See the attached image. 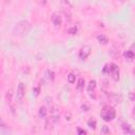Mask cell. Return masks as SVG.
<instances>
[{"instance_id": "obj_4", "label": "cell", "mask_w": 135, "mask_h": 135, "mask_svg": "<svg viewBox=\"0 0 135 135\" xmlns=\"http://www.w3.org/2000/svg\"><path fill=\"white\" fill-rule=\"evenodd\" d=\"M49 120L53 124H56V123L59 122V120H60V113H59L58 107H56V105L52 107V109H51V115L49 117Z\"/></svg>"}, {"instance_id": "obj_6", "label": "cell", "mask_w": 135, "mask_h": 135, "mask_svg": "<svg viewBox=\"0 0 135 135\" xmlns=\"http://www.w3.org/2000/svg\"><path fill=\"white\" fill-rule=\"evenodd\" d=\"M24 94H25V85L23 82H20L17 86V92H16V100L18 102H20L23 97H24Z\"/></svg>"}, {"instance_id": "obj_14", "label": "cell", "mask_w": 135, "mask_h": 135, "mask_svg": "<svg viewBox=\"0 0 135 135\" xmlns=\"http://www.w3.org/2000/svg\"><path fill=\"white\" fill-rule=\"evenodd\" d=\"M84 84H85L84 79H83V78H79V80H78V82H77V89H78L79 91H81V90L84 88Z\"/></svg>"}, {"instance_id": "obj_19", "label": "cell", "mask_w": 135, "mask_h": 135, "mask_svg": "<svg viewBox=\"0 0 135 135\" xmlns=\"http://www.w3.org/2000/svg\"><path fill=\"white\" fill-rule=\"evenodd\" d=\"M39 92H40V88H39V86L33 89V94H34L35 96H38V95H39Z\"/></svg>"}, {"instance_id": "obj_20", "label": "cell", "mask_w": 135, "mask_h": 135, "mask_svg": "<svg viewBox=\"0 0 135 135\" xmlns=\"http://www.w3.org/2000/svg\"><path fill=\"white\" fill-rule=\"evenodd\" d=\"M102 73H103V74H108V73H109V64H105V65L103 66Z\"/></svg>"}, {"instance_id": "obj_12", "label": "cell", "mask_w": 135, "mask_h": 135, "mask_svg": "<svg viewBox=\"0 0 135 135\" xmlns=\"http://www.w3.org/2000/svg\"><path fill=\"white\" fill-rule=\"evenodd\" d=\"M45 75H46V78H47L49 80H51V81H53L54 78H55V73H54L53 71H51V70H46Z\"/></svg>"}, {"instance_id": "obj_8", "label": "cell", "mask_w": 135, "mask_h": 135, "mask_svg": "<svg viewBox=\"0 0 135 135\" xmlns=\"http://www.w3.org/2000/svg\"><path fill=\"white\" fill-rule=\"evenodd\" d=\"M121 129H122L123 133H126V134H134L133 127L130 123H128V122H123L121 124Z\"/></svg>"}, {"instance_id": "obj_7", "label": "cell", "mask_w": 135, "mask_h": 135, "mask_svg": "<svg viewBox=\"0 0 135 135\" xmlns=\"http://www.w3.org/2000/svg\"><path fill=\"white\" fill-rule=\"evenodd\" d=\"M51 20H52L53 24L55 25V27H59L62 23V18L58 13H53L51 16Z\"/></svg>"}, {"instance_id": "obj_17", "label": "cell", "mask_w": 135, "mask_h": 135, "mask_svg": "<svg viewBox=\"0 0 135 135\" xmlns=\"http://www.w3.org/2000/svg\"><path fill=\"white\" fill-rule=\"evenodd\" d=\"M68 33H69L70 35H75V34L77 33V26H76V25H74V26H72V27L68 28Z\"/></svg>"}, {"instance_id": "obj_24", "label": "cell", "mask_w": 135, "mask_h": 135, "mask_svg": "<svg viewBox=\"0 0 135 135\" xmlns=\"http://www.w3.org/2000/svg\"><path fill=\"white\" fill-rule=\"evenodd\" d=\"M65 117H66V118H65L66 120H70V119H71V115H70V113H69V114L66 113V114H65Z\"/></svg>"}, {"instance_id": "obj_21", "label": "cell", "mask_w": 135, "mask_h": 135, "mask_svg": "<svg viewBox=\"0 0 135 135\" xmlns=\"http://www.w3.org/2000/svg\"><path fill=\"white\" fill-rule=\"evenodd\" d=\"M81 109H82V111H84V112H88V111H89V107H88L86 104H82V105H81Z\"/></svg>"}, {"instance_id": "obj_25", "label": "cell", "mask_w": 135, "mask_h": 135, "mask_svg": "<svg viewBox=\"0 0 135 135\" xmlns=\"http://www.w3.org/2000/svg\"><path fill=\"white\" fill-rule=\"evenodd\" d=\"M4 1H5V3H8V2L11 1V0H4Z\"/></svg>"}, {"instance_id": "obj_15", "label": "cell", "mask_w": 135, "mask_h": 135, "mask_svg": "<svg viewBox=\"0 0 135 135\" xmlns=\"http://www.w3.org/2000/svg\"><path fill=\"white\" fill-rule=\"evenodd\" d=\"M96 126H97V121L95 120V119H93V118H91V119H89V121H88V127H90L91 129H96Z\"/></svg>"}, {"instance_id": "obj_5", "label": "cell", "mask_w": 135, "mask_h": 135, "mask_svg": "<svg viewBox=\"0 0 135 135\" xmlns=\"http://www.w3.org/2000/svg\"><path fill=\"white\" fill-rule=\"evenodd\" d=\"M92 53V49L90 45H83L81 46V49L79 50V58L81 60H86L88 57L91 55Z\"/></svg>"}, {"instance_id": "obj_3", "label": "cell", "mask_w": 135, "mask_h": 135, "mask_svg": "<svg viewBox=\"0 0 135 135\" xmlns=\"http://www.w3.org/2000/svg\"><path fill=\"white\" fill-rule=\"evenodd\" d=\"M109 75H111L112 79L114 81H118L120 78V72H119V68L117 64L115 63H111L109 64Z\"/></svg>"}, {"instance_id": "obj_16", "label": "cell", "mask_w": 135, "mask_h": 135, "mask_svg": "<svg viewBox=\"0 0 135 135\" xmlns=\"http://www.w3.org/2000/svg\"><path fill=\"white\" fill-rule=\"evenodd\" d=\"M75 79H76V76H75L74 73H70V74L68 75V81H69L70 83H74V82H75Z\"/></svg>"}, {"instance_id": "obj_23", "label": "cell", "mask_w": 135, "mask_h": 135, "mask_svg": "<svg viewBox=\"0 0 135 135\" xmlns=\"http://www.w3.org/2000/svg\"><path fill=\"white\" fill-rule=\"evenodd\" d=\"M130 99H131L132 101L134 100V95H133V92H131V93H130Z\"/></svg>"}, {"instance_id": "obj_10", "label": "cell", "mask_w": 135, "mask_h": 135, "mask_svg": "<svg viewBox=\"0 0 135 135\" xmlns=\"http://www.w3.org/2000/svg\"><path fill=\"white\" fill-rule=\"evenodd\" d=\"M97 40H98L100 43H102V44H107V43L109 42V38H108L105 35H103V34L98 35V36H97Z\"/></svg>"}, {"instance_id": "obj_1", "label": "cell", "mask_w": 135, "mask_h": 135, "mask_svg": "<svg viewBox=\"0 0 135 135\" xmlns=\"http://www.w3.org/2000/svg\"><path fill=\"white\" fill-rule=\"evenodd\" d=\"M30 30H31V24L28 23V21L22 20L16 23V25L13 28V34L15 36H24L30 32Z\"/></svg>"}, {"instance_id": "obj_18", "label": "cell", "mask_w": 135, "mask_h": 135, "mask_svg": "<svg viewBox=\"0 0 135 135\" xmlns=\"http://www.w3.org/2000/svg\"><path fill=\"white\" fill-rule=\"evenodd\" d=\"M110 133V130L107 126H103L102 129H101V134H109Z\"/></svg>"}, {"instance_id": "obj_11", "label": "cell", "mask_w": 135, "mask_h": 135, "mask_svg": "<svg viewBox=\"0 0 135 135\" xmlns=\"http://www.w3.org/2000/svg\"><path fill=\"white\" fill-rule=\"evenodd\" d=\"M47 116V110L45 107H40L39 108V117L40 118H46Z\"/></svg>"}, {"instance_id": "obj_9", "label": "cell", "mask_w": 135, "mask_h": 135, "mask_svg": "<svg viewBox=\"0 0 135 135\" xmlns=\"http://www.w3.org/2000/svg\"><path fill=\"white\" fill-rule=\"evenodd\" d=\"M95 88H96V81L95 80H90V82H89V84H88V93H90V94H92L93 92H94V90H95Z\"/></svg>"}, {"instance_id": "obj_22", "label": "cell", "mask_w": 135, "mask_h": 135, "mask_svg": "<svg viewBox=\"0 0 135 135\" xmlns=\"http://www.w3.org/2000/svg\"><path fill=\"white\" fill-rule=\"evenodd\" d=\"M77 132H78V134H85V133H86L84 130H82V129H80V128H78Z\"/></svg>"}, {"instance_id": "obj_13", "label": "cell", "mask_w": 135, "mask_h": 135, "mask_svg": "<svg viewBox=\"0 0 135 135\" xmlns=\"http://www.w3.org/2000/svg\"><path fill=\"white\" fill-rule=\"evenodd\" d=\"M123 56H124L127 59H133V58H134V53H133V51L128 50V51H126V52L123 53Z\"/></svg>"}, {"instance_id": "obj_2", "label": "cell", "mask_w": 135, "mask_h": 135, "mask_svg": "<svg viewBox=\"0 0 135 135\" xmlns=\"http://www.w3.org/2000/svg\"><path fill=\"white\" fill-rule=\"evenodd\" d=\"M100 116L104 121H112L116 117V111L110 105H105L100 111Z\"/></svg>"}]
</instances>
